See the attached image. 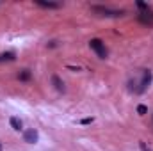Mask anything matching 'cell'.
<instances>
[{
  "label": "cell",
  "mask_w": 153,
  "mask_h": 151,
  "mask_svg": "<svg viewBox=\"0 0 153 151\" xmlns=\"http://www.w3.org/2000/svg\"><path fill=\"white\" fill-rule=\"evenodd\" d=\"M91 11L100 14V16H107V18H116V16H121L123 11H117V9H109L105 5H91Z\"/></svg>",
  "instance_id": "cell-1"
},
{
  "label": "cell",
  "mask_w": 153,
  "mask_h": 151,
  "mask_svg": "<svg viewBox=\"0 0 153 151\" xmlns=\"http://www.w3.org/2000/svg\"><path fill=\"white\" fill-rule=\"evenodd\" d=\"M89 46L96 52V55H98L100 59H105V57H107V48H105V44H103L100 39H91V41H89Z\"/></svg>",
  "instance_id": "cell-2"
},
{
  "label": "cell",
  "mask_w": 153,
  "mask_h": 151,
  "mask_svg": "<svg viewBox=\"0 0 153 151\" xmlns=\"http://www.w3.org/2000/svg\"><path fill=\"white\" fill-rule=\"evenodd\" d=\"M23 141H25L27 144H34V142H38V132H36L34 128L25 130V133H23Z\"/></svg>",
  "instance_id": "cell-3"
},
{
  "label": "cell",
  "mask_w": 153,
  "mask_h": 151,
  "mask_svg": "<svg viewBox=\"0 0 153 151\" xmlns=\"http://www.w3.org/2000/svg\"><path fill=\"white\" fill-rule=\"evenodd\" d=\"M152 71H148V70H146V71H144V73H143V80H141V87H139V89H137V93H144V91H146V87H148V85H150V82H152Z\"/></svg>",
  "instance_id": "cell-4"
},
{
  "label": "cell",
  "mask_w": 153,
  "mask_h": 151,
  "mask_svg": "<svg viewBox=\"0 0 153 151\" xmlns=\"http://www.w3.org/2000/svg\"><path fill=\"white\" fill-rule=\"evenodd\" d=\"M139 21H141V23H144V25H153V13H152V11L141 13V14H139Z\"/></svg>",
  "instance_id": "cell-5"
},
{
  "label": "cell",
  "mask_w": 153,
  "mask_h": 151,
  "mask_svg": "<svg viewBox=\"0 0 153 151\" xmlns=\"http://www.w3.org/2000/svg\"><path fill=\"white\" fill-rule=\"evenodd\" d=\"M52 84H53V87H55L59 93H64V82H62L57 75H52Z\"/></svg>",
  "instance_id": "cell-6"
},
{
  "label": "cell",
  "mask_w": 153,
  "mask_h": 151,
  "mask_svg": "<svg viewBox=\"0 0 153 151\" xmlns=\"http://www.w3.org/2000/svg\"><path fill=\"white\" fill-rule=\"evenodd\" d=\"M30 76H32L30 70H22V71L18 73V78H20L22 82H29V80H30Z\"/></svg>",
  "instance_id": "cell-7"
},
{
  "label": "cell",
  "mask_w": 153,
  "mask_h": 151,
  "mask_svg": "<svg viewBox=\"0 0 153 151\" xmlns=\"http://www.w3.org/2000/svg\"><path fill=\"white\" fill-rule=\"evenodd\" d=\"M36 4L41 5V7H46V9H57V7H61L59 4H53V2H43V0H38Z\"/></svg>",
  "instance_id": "cell-8"
},
{
  "label": "cell",
  "mask_w": 153,
  "mask_h": 151,
  "mask_svg": "<svg viewBox=\"0 0 153 151\" xmlns=\"http://www.w3.org/2000/svg\"><path fill=\"white\" fill-rule=\"evenodd\" d=\"M9 123H11V126H13L14 130H18V132L22 130V121H20L18 117H11V119H9Z\"/></svg>",
  "instance_id": "cell-9"
},
{
  "label": "cell",
  "mask_w": 153,
  "mask_h": 151,
  "mask_svg": "<svg viewBox=\"0 0 153 151\" xmlns=\"http://www.w3.org/2000/svg\"><path fill=\"white\" fill-rule=\"evenodd\" d=\"M4 61H14V53H13V52L0 53V62H4Z\"/></svg>",
  "instance_id": "cell-10"
},
{
  "label": "cell",
  "mask_w": 153,
  "mask_h": 151,
  "mask_svg": "<svg viewBox=\"0 0 153 151\" xmlns=\"http://www.w3.org/2000/svg\"><path fill=\"white\" fill-rule=\"evenodd\" d=\"M137 7L143 11V13H146V11H150L148 9V4H144V2H137Z\"/></svg>",
  "instance_id": "cell-11"
},
{
  "label": "cell",
  "mask_w": 153,
  "mask_h": 151,
  "mask_svg": "<svg viewBox=\"0 0 153 151\" xmlns=\"http://www.w3.org/2000/svg\"><path fill=\"white\" fill-rule=\"evenodd\" d=\"M137 112L141 114V115H144V114L148 112V109H146V105H139V107H137Z\"/></svg>",
  "instance_id": "cell-12"
},
{
  "label": "cell",
  "mask_w": 153,
  "mask_h": 151,
  "mask_svg": "<svg viewBox=\"0 0 153 151\" xmlns=\"http://www.w3.org/2000/svg\"><path fill=\"white\" fill-rule=\"evenodd\" d=\"M80 123H82V124H89V123H93V117H84Z\"/></svg>",
  "instance_id": "cell-13"
},
{
  "label": "cell",
  "mask_w": 153,
  "mask_h": 151,
  "mask_svg": "<svg viewBox=\"0 0 153 151\" xmlns=\"http://www.w3.org/2000/svg\"><path fill=\"white\" fill-rule=\"evenodd\" d=\"M141 150H143V151H152L148 146H146V144H144V142H141Z\"/></svg>",
  "instance_id": "cell-14"
},
{
  "label": "cell",
  "mask_w": 153,
  "mask_h": 151,
  "mask_svg": "<svg viewBox=\"0 0 153 151\" xmlns=\"http://www.w3.org/2000/svg\"><path fill=\"white\" fill-rule=\"evenodd\" d=\"M48 46H50V48H53V46H57V41H52V43H48Z\"/></svg>",
  "instance_id": "cell-15"
},
{
  "label": "cell",
  "mask_w": 153,
  "mask_h": 151,
  "mask_svg": "<svg viewBox=\"0 0 153 151\" xmlns=\"http://www.w3.org/2000/svg\"><path fill=\"white\" fill-rule=\"evenodd\" d=\"M0 151H2V142H0Z\"/></svg>",
  "instance_id": "cell-16"
}]
</instances>
